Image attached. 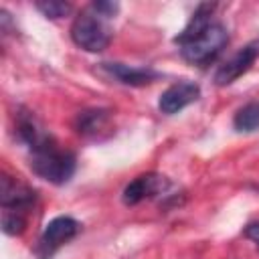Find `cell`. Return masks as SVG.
<instances>
[{
	"instance_id": "15",
	"label": "cell",
	"mask_w": 259,
	"mask_h": 259,
	"mask_svg": "<svg viewBox=\"0 0 259 259\" xmlns=\"http://www.w3.org/2000/svg\"><path fill=\"white\" fill-rule=\"evenodd\" d=\"M117 4L115 2H93L91 4V10L93 12H97L101 18H107V16H113L115 12H117Z\"/></svg>"
},
{
	"instance_id": "10",
	"label": "cell",
	"mask_w": 259,
	"mask_h": 259,
	"mask_svg": "<svg viewBox=\"0 0 259 259\" xmlns=\"http://www.w3.org/2000/svg\"><path fill=\"white\" fill-rule=\"evenodd\" d=\"M75 130L85 136V138H93L99 140L105 134H111V115L105 109H87L81 111L75 119Z\"/></svg>"
},
{
	"instance_id": "16",
	"label": "cell",
	"mask_w": 259,
	"mask_h": 259,
	"mask_svg": "<svg viewBox=\"0 0 259 259\" xmlns=\"http://www.w3.org/2000/svg\"><path fill=\"white\" fill-rule=\"evenodd\" d=\"M245 237L251 239V241H255V243L259 245V221H257V223H249V225L245 227Z\"/></svg>"
},
{
	"instance_id": "12",
	"label": "cell",
	"mask_w": 259,
	"mask_h": 259,
	"mask_svg": "<svg viewBox=\"0 0 259 259\" xmlns=\"http://www.w3.org/2000/svg\"><path fill=\"white\" fill-rule=\"evenodd\" d=\"M233 125L239 132H255V130H259V103L253 101V103L243 105L235 113Z\"/></svg>"
},
{
	"instance_id": "13",
	"label": "cell",
	"mask_w": 259,
	"mask_h": 259,
	"mask_svg": "<svg viewBox=\"0 0 259 259\" xmlns=\"http://www.w3.org/2000/svg\"><path fill=\"white\" fill-rule=\"evenodd\" d=\"M26 227V214L18 210H2V231L6 235H20Z\"/></svg>"
},
{
	"instance_id": "1",
	"label": "cell",
	"mask_w": 259,
	"mask_h": 259,
	"mask_svg": "<svg viewBox=\"0 0 259 259\" xmlns=\"http://www.w3.org/2000/svg\"><path fill=\"white\" fill-rule=\"evenodd\" d=\"M30 150V168L36 176L53 184H65L75 174V156L63 150L51 136L34 144Z\"/></svg>"
},
{
	"instance_id": "11",
	"label": "cell",
	"mask_w": 259,
	"mask_h": 259,
	"mask_svg": "<svg viewBox=\"0 0 259 259\" xmlns=\"http://www.w3.org/2000/svg\"><path fill=\"white\" fill-rule=\"evenodd\" d=\"M212 10H214V4H200V6L194 10V14L190 16V20H188V24L184 26V30L174 38V42H176V45H182V42H186L188 38L196 36L202 28H206V26L210 24V14H212Z\"/></svg>"
},
{
	"instance_id": "14",
	"label": "cell",
	"mask_w": 259,
	"mask_h": 259,
	"mask_svg": "<svg viewBox=\"0 0 259 259\" xmlns=\"http://www.w3.org/2000/svg\"><path fill=\"white\" fill-rule=\"evenodd\" d=\"M36 10H40L47 18H63L73 10V6L69 2L47 0V2H36Z\"/></svg>"
},
{
	"instance_id": "3",
	"label": "cell",
	"mask_w": 259,
	"mask_h": 259,
	"mask_svg": "<svg viewBox=\"0 0 259 259\" xmlns=\"http://www.w3.org/2000/svg\"><path fill=\"white\" fill-rule=\"evenodd\" d=\"M71 38L77 47H81L89 53H99V51L107 49L111 34H109V28L105 26L103 18L89 8L75 16V20L71 24Z\"/></svg>"
},
{
	"instance_id": "5",
	"label": "cell",
	"mask_w": 259,
	"mask_h": 259,
	"mask_svg": "<svg viewBox=\"0 0 259 259\" xmlns=\"http://www.w3.org/2000/svg\"><path fill=\"white\" fill-rule=\"evenodd\" d=\"M259 57V40H253L249 45H245L241 51H237L225 65L219 67V71L214 73V81L217 85H231L233 81H237L241 75H245L251 65L257 61Z\"/></svg>"
},
{
	"instance_id": "2",
	"label": "cell",
	"mask_w": 259,
	"mask_h": 259,
	"mask_svg": "<svg viewBox=\"0 0 259 259\" xmlns=\"http://www.w3.org/2000/svg\"><path fill=\"white\" fill-rule=\"evenodd\" d=\"M227 42H229L227 28L223 24H219V22H210L196 36L188 38L186 42H182L178 47H180V55L188 63L204 67L210 61H214V57L225 49Z\"/></svg>"
},
{
	"instance_id": "8",
	"label": "cell",
	"mask_w": 259,
	"mask_h": 259,
	"mask_svg": "<svg viewBox=\"0 0 259 259\" xmlns=\"http://www.w3.org/2000/svg\"><path fill=\"white\" fill-rule=\"evenodd\" d=\"M99 73L123 85H132V87L150 85L158 79V73H154L152 69H138V67H130L123 63H99Z\"/></svg>"
},
{
	"instance_id": "4",
	"label": "cell",
	"mask_w": 259,
	"mask_h": 259,
	"mask_svg": "<svg viewBox=\"0 0 259 259\" xmlns=\"http://www.w3.org/2000/svg\"><path fill=\"white\" fill-rule=\"evenodd\" d=\"M79 223L73 217H55L53 221L47 223L40 239H38V247L36 253L42 259H49L61 245L69 243L77 233H79Z\"/></svg>"
},
{
	"instance_id": "6",
	"label": "cell",
	"mask_w": 259,
	"mask_h": 259,
	"mask_svg": "<svg viewBox=\"0 0 259 259\" xmlns=\"http://www.w3.org/2000/svg\"><path fill=\"white\" fill-rule=\"evenodd\" d=\"M200 97V87L192 81H178L174 85H170L166 91H162L160 99H158V107L162 113L166 115H174L178 111H182L186 105L194 103Z\"/></svg>"
},
{
	"instance_id": "7",
	"label": "cell",
	"mask_w": 259,
	"mask_h": 259,
	"mask_svg": "<svg viewBox=\"0 0 259 259\" xmlns=\"http://www.w3.org/2000/svg\"><path fill=\"white\" fill-rule=\"evenodd\" d=\"M170 186L168 178L156 172H148V174H140L138 178H134L125 188H123V202L125 204H138L146 198H152L156 194H162L166 188Z\"/></svg>"
},
{
	"instance_id": "9",
	"label": "cell",
	"mask_w": 259,
	"mask_h": 259,
	"mask_svg": "<svg viewBox=\"0 0 259 259\" xmlns=\"http://www.w3.org/2000/svg\"><path fill=\"white\" fill-rule=\"evenodd\" d=\"M34 202V190L12 180L10 176H2V186H0V204L4 210H18L24 212L32 206Z\"/></svg>"
}]
</instances>
